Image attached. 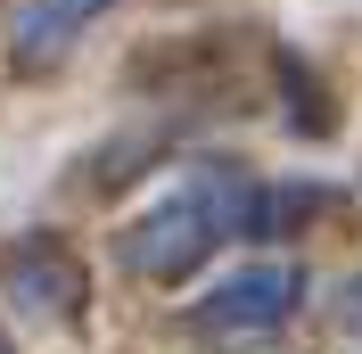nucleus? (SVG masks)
Returning a JSON list of instances; mask_svg holds the SVG:
<instances>
[{"instance_id":"1","label":"nucleus","mask_w":362,"mask_h":354,"mask_svg":"<svg viewBox=\"0 0 362 354\" xmlns=\"http://www.w3.org/2000/svg\"><path fill=\"white\" fill-rule=\"evenodd\" d=\"M206 247H214L206 206H198V198H173V206H157L148 222H132V231H124V264L148 272V280H181Z\"/></svg>"},{"instance_id":"2","label":"nucleus","mask_w":362,"mask_h":354,"mask_svg":"<svg viewBox=\"0 0 362 354\" xmlns=\"http://www.w3.org/2000/svg\"><path fill=\"white\" fill-rule=\"evenodd\" d=\"M296 305V272L288 264H255L223 288V297H206V330H264L280 313Z\"/></svg>"},{"instance_id":"3","label":"nucleus","mask_w":362,"mask_h":354,"mask_svg":"<svg viewBox=\"0 0 362 354\" xmlns=\"http://www.w3.org/2000/svg\"><path fill=\"white\" fill-rule=\"evenodd\" d=\"M74 288H83V272H74L49 239L17 256V305L25 313H49V321H58V313H74Z\"/></svg>"},{"instance_id":"4","label":"nucleus","mask_w":362,"mask_h":354,"mask_svg":"<svg viewBox=\"0 0 362 354\" xmlns=\"http://www.w3.org/2000/svg\"><path fill=\"white\" fill-rule=\"evenodd\" d=\"M90 8H99V0H42V8L25 17L17 50H25V58H58V50L83 33V17H90Z\"/></svg>"},{"instance_id":"5","label":"nucleus","mask_w":362,"mask_h":354,"mask_svg":"<svg viewBox=\"0 0 362 354\" xmlns=\"http://www.w3.org/2000/svg\"><path fill=\"white\" fill-rule=\"evenodd\" d=\"M0 354H8V346H0Z\"/></svg>"}]
</instances>
